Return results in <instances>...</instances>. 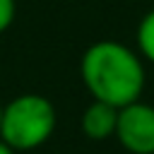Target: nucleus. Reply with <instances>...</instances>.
Wrapping results in <instances>:
<instances>
[{
	"mask_svg": "<svg viewBox=\"0 0 154 154\" xmlns=\"http://www.w3.org/2000/svg\"><path fill=\"white\" fill-rule=\"evenodd\" d=\"M82 79L96 101L123 108L142 94L144 67L140 58L116 41H99L82 58Z\"/></svg>",
	"mask_w": 154,
	"mask_h": 154,
	"instance_id": "nucleus-1",
	"label": "nucleus"
},
{
	"mask_svg": "<svg viewBox=\"0 0 154 154\" xmlns=\"http://www.w3.org/2000/svg\"><path fill=\"white\" fill-rule=\"evenodd\" d=\"M55 128V111L48 99L24 94L2 108L0 135L10 149H34L43 144Z\"/></svg>",
	"mask_w": 154,
	"mask_h": 154,
	"instance_id": "nucleus-2",
	"label": "nucleus"
},
{
	"mask_svg": "<svg viewBox=\"0 0 154 154\" xmlns=\"http://www.w3.org/2000/svg\"><path fill=\"white\" fill-rule=\"evenodd\" d=\"M116 135L132 154H154V108L132 101L118 111Z\"/></svg>",
	"mask_w": 154,
	"mask_h": 154,
	"instance_id": "nucleus-3",
	"label": "nucleus"
},
{
	"mask_svg": "<svg viewBox=\"0 0 154 154\" xmlns=\"http://www.w3.org/2000/svg\"><path fill=\"white\" fill-rule=\"evenodd\" d=\"M116 120H118V108L103 101H94L84 116H82V130L91 140H103L116 132Z\"/></svg>",
	"mask_w": 154,
	"mask_h": 154,
	"instance_id": "nucleus-4",
	"label": "nucleus"
},
{
	"mask_svg": "<svg viewBox=\"0 0 154 154\" xmlns=\"http://www.w3.org/2000/svg\"><path fill=\"white\" fill-rule=\"evenodd\" d=\"M137 46H140V51L154 63V10L140 22V29H137Z\"/></svg>",
	"mask_w": 154,
	"mask_h": 154,
	"instance_id": "nucleus-5",
	"label": "nucleus"
},
{
	"mask_svg": "<svg viewBox=\"0 0 154 154\" xmlns=\"http://www.w3.org/2000/svg\"><path fill=\"white\" fill-rule=\"evenodd\" d=\"M14 19V0H0V34Z\"/></svg>",
	"mask_w": 154,
	"mask_h": 154,
	"instance_id": "nucleus-6",
	"label": "nucleus"
},
{
	"mask_svg": "<svg viewBox=\"0 0 154 154\" xmlns=\"http://www.w3.org/2000/svg\"><path fill=\"white\" fill-rule=\"evenodd\" d=\"M0 154H12V149H10L5 142H0Z\"/></svg>",
	"mask_w": 154,
	"mask_h": 154,
	"instance_id": "nucleus-7",
	"label": "nucleus"
},
{
	"mask_svg": "<svg viewBox=\"0 0 154 154\" xmlns=\"http://www.w3.org/2000/svg\"><path fill=\"white\" fill-rule=\"evenodd\" d=\"M0 120H2V108H0Z\"/></svg>",
	"mask_w": 154,
	"mask_h": 154,
	"instance_id": "nucleus-8",
	"label": "nucleus"
}]
</instances>
